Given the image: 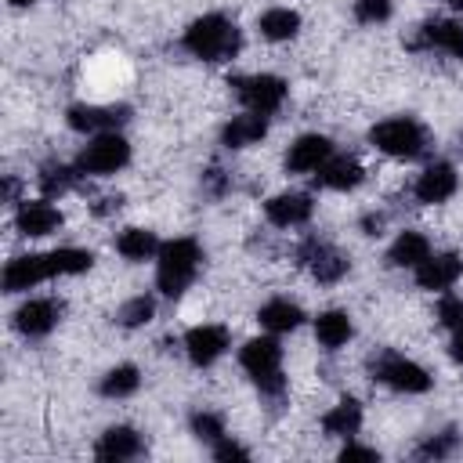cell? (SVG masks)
<instances>
[{
  "label": "cell",
  "instance_id": "39",
  "mask_svg": "<svg viewBox=\"0 0 463 463\" xmlns=\"http://www.w3.org/2000/svg\"><path fill=\"white\" fill-rule=\"evenodd\" d=\"M11 4H14V7H25V4H33V0H11Z\"/></svg>",
  "mask_w": 463,
  "mask_h": 463
},
{
  "label": "cell",
  "instance_id": "7",
  "mask_svg": "<svg viewBox=\"0 0 463 463\" xmlns=\"http://www.w3.org/2000/svg\"><path fill=\"white\" fill-rule=\"evenodd\" d=\"M373 373H376V380H383V383H391L394 391H409V394H420V391H427L430 387V376L416 365V362H409V358H398V354H383L376 365H373Z\"/></svg>",
  "mask_w": 463,
  "mask_h": 463
},
{
  "label": "cell",
  "instance_id": "40",
  "mask_svg": "<svg viewBox=\"0 0 463 463\" xmlns=\"http://www.w3.org/2000/svg\"><path fill=\"white\" fill-rule=\"evenodd\" d=\"M445 4H452V7H463V0H445Z\"/></svg>",
  "mask_w": 463,
  "mask_h": 463
},
{
  "label": "cell",
  "instance_id": "38",
  "mask_svg": "<svg viewBox=\"0 0 463 463\" xmlns=\"http://www.w3.org/2000/svg\"><path fill=\"white\" fill-rule=\"evenodd\" d=\"M452 358L456 362H463V326L456 329V336H452Z\"/></svg>",
  "mask_w": 463,
  "mask_h": 463
},
{
  "label": "cell",
  "instance_id": "28",
  "mask_svg": "<svg viewBox=\"0 0 463 463\" xmlns=\"http://www.w3.org/2000/svg\"><path fill=\"white\" fill-rule=\"evenodd\" d=\"M137 383H141V376H137L134 365H116L112 373H105L101 394H105V398H127V394L137 391Z\"/></svg>",
  "mask_w": 463,
  "mask_h": 463
},
{
  "label": "cell",
  "instance_id": "19",
  "mask_svg": "<svg viewBox=\"0 0 463 463\" xmlns=\"http://www.w3.org/2000/svg\"><path fill=\"white\" fill-rule=\"evenodd\" d=\"M61 224V213L51 203H25L18 210V232L22 235H47Z\"/></svg>",
  "mask_w": 463,
  "mask_h": 463
},
{
  "label": "cell",
  "instance_id": "32",
  "mask_svg": "<svg viewBox=\"0 0 463 463\" xmlns=\"http://www.w3.org/2000/svg\"><path fill=\"white\" fill-rule=\"evenodd\" d=\"M69 184H72V170H69V166H43V174H40V188H43L47 195L65 192Z\"/></svg>",
  "mask_w": 463,
  "mask_h": 463
},
{
  "label": "cell",
  "instance_id": "15",
  "mask_svg": "<svg viewBox=\"0 0 463 463\" xmlns=\"http://www.w3.org/2000/svg\"><path fill=\"white\" fill-rule=\"evenodd\" d=\"M456 192V170L449 163H434L420 174L416 181V199L420 203H445Z\"/></svg>",
  "mask_w": 463,
  "mask_h": 463
},
{
  "label": "cell",
  "instance_id": "16",
  "mask_svg": "<svg viewBox=\"0 0 463 463\" xmlns=\"http://www.w3.org/2000/svg\"><path fill=\"white\" fill-rule=\"evenodd\" d=\"M58 322V304L54 300H29L14 311V326L29 336H43Z\"/></svg>",
  "mask_w": 463,
  "mask_h": 463
},
{
  "label": "cell",
  "instance_id": "33",
  "mask_svg": "<svg viewBox=\"0 0 463 463\" xmlns=\"http://www.w3.org/2000/svg\"><path fill=\"white\" fill-rule=\"evenodd\" d=\"M192 430H195L203 441H221V434H224V427H221V420H217L213 412H195V416H192Z\"/></svg>",
  "mask_w": 463,
  "mask_h": 463
},
{
  "label": "cell",
  "instance_id": "6",
  "mask_svg": "<svg viewBox=\"0 0 463 463\" xmlns=\"http://www.w3.org/2000/svg\"><path fill=\"white\" fill-rule=\"evenodd\" d=\"M127 159H130V145H127L119 134L105 130V134H98V137L83 148L80 170H87V174H112V170H119Z\"/></svg>",
  "mask_w": 463,
  "mask_h": 463
},
{
  "label": "cell",
  "instance_id": "35",
  "mask_svg": "<svg viewBox=\"0 0 463 463\" xmlns=\"http://www.w3.org/2000/svg\"><path fill=\"white\" fill-rule=\"evenodd\" d=\"M452 441H456L452 434H441V438H430V441H427V445L420 449V456H434V459H438V456H449V452H452Z\"/></svg>",
  "mask_w": 463,
  "mask_h": 463
},
{
  "label": "cell",
  "instance_id": "29",
  "mask_svg": "<svg viewBox=\"0 0 463 463\" xmlns=\"http://www.w3.org/2000/svg\"><path fill=\"white\" fill-rule=\"evenodd\" d=\"M47 257H51V271H54V275H80V271H87L90 260H94L87 250H72V246L54 250V253H47Z\"/></svg>",
  "mask_w": 463,
  "mask_h": 463
},
{
  "label": "cell",
  "instance_id": "25",
  "mask_svg": "<svg viewBox=\"0 0 463 463\" xmlns=\"http://www.w3.org/2000/svg\"><path fill=\"white\" fill-rule=\"evenodd\" d=\"M300 318H304L300 307L289 304V300H271V304L260 307V326H268L271 333H289V329L300 326Z\"/></svg>",
  "mask_w": 463,
  "mask_h": 463
},
{
  "label": "cell",
  "instance_id": "10",
  "mask_svg": "<svg viewBox=\"0 0 463 463\" xmlns=\"http://www.w3.org/2000/svg\"><path fill=\"white\" fill-rule=\"evenodd\" d=\"M184 347H188V358L195 365H210L228 347V329L224 326H195V329H188Z\"/></svg>",
  "mask_w": 463,
  "mask_h": 463
},
{
  "label": "cell",
  "instance_id": "30",
  "mask_svg": "<svg viewBox=\"0 0 463 463\" xmlns=\"http://www.w3.org/2000/svg\"><path fill=\"white\" fill-rule=\"evenodd\" d=\"M152 311H156V304H152L148 297H134V300H127V304L119 307V322H123V326H141V322L152 318Z\"/></svg>",
  "mask_w": 463,
  "mask_h": 463
},
{
  "label": "cell",
  "instance_id": "2",
  "mask_svg": "<svg viewBox=\"0 0 463 463\" xmlns=\"http://www.w3.org/2000/svg\"><path fill=\"white\" fill-rule=\"evenodd\" d=\"M199 268V246L195 239H174L166 246H159V271L156 282L166 297H181L188 289V282L195 279Z\"/></svg>",
  "mask_w": 463,
  "mask_h": 463
},
{
  "label": "cell",
  "instance_id": "23",
  "mask_svg": "<svg viewBox=\"0 0 463 463\" xmlns=\"http://www.w3.org/2000/svg\"><path fill=\"white\" fill-rule=\"evenodd\" d=\"M315 336H318L322 347L333 351V347H340V344L351 340V318L344 311H326V315L315 318Z\"/></svg>",
  "mask_w": 463,
  "mask_h": 463
},
{
  "label": "cell",
  "instance_id": "8",
  "mask_svg": "<svg viewBox=\"0 0 463 463\" xmlns=\"http://www.w3.org/2000/svg\"><path fill=\"white\" fill-rule=\"evenodd\" d=\"M130 109L127 105H109V109H98V105H72L69 109V127L72 130H116L119 123H127Z\"/></svg>",
  "mask_w": 463,
  "mask_h": 463
},
{
  "label": "cell",
  "instance_id": "5",
  "mask_svg": "<svg viewBox=\"0 0 463 463\" xmlns=\"http://www.w3.org/2000/svg\"><path fill=\"white\" fill-rule=\"evenodd\" d=\"M232 87L257 116H271L286 98V83L279 76H239L232 80Z\"/></svg>",
  "mask_w": 463,
  "mask_h": 463
},
{
  "label": "cell",
  "instance_id": "37",
  "mask_svg": "<svg viewBox=\"0 0 463 463\" xmlns=\"http://www.w3.org/2000/svg\"><path fill=\"white\" fill-rule=\"evenodd\" d=\"M340 459H376V449H362V445H347L340 452Z\"/></svg>",
  "mask_w": 463,
  "mask_h": 463
},
{
  "label": "cell",
  "instance_id": "26",
  "mask_svg": "<svg viewBox=\"0 0 463 463\" xmlns=\"http://www.w3.org/2000/svg\"><path fill=\"white\" fill-rule=\"evenodd\" d=\"M297 29H300V14L289 7H271L260 14V33L268 40H289Z\"/></svg>",
  "mask_w": 463,
  "mask_h": 463
},
{
  "label": "cell",
  "instance_id": "18",
  "mask_svg": "<svg viewBox=\"0 0 463 463\" xmlns=\"http://www.w3.org/2000/svg\"><path fill=\"white\" fill-rule=\"evenodd\" d=\"M94 452H98V459H130V456L141 452V438L130 427H112V430L101 434Z\"/></svg>",
  "mask_w": 463,
  "mask_h": 463
},
{
  "label": "cell",
  "instance_id": "1",
  "mask_svg": "<svg viewBox=\"0 0 463 463\" xmlns=\"http://www.w3.org/2000/svg\"><path fill=\"white\" fill-rule=\"evenodd\" d=\"M184 47L203 61H221L239 51V29L224 14H203L188 25Z\"/></svg>",
  "mask_w": 463,
  "mask_h": 463
},
{
  "label": "cell",
  "instance_id": "21",
  "mask_svg": "<svg viewBox=\"0 0 463 463\" xmlns=\"http://www.w3.org/2000/svg\"><path fill=\"white\" fill-rule=\"evenodd\" d=\"M416 43L441 47V51H449V54L463 58V25H459V22H427Z\"/></svg>",
  "mask_w": 463,
  "mask_h": 463
},
{
  "label": "cell",
  "instance_id": "24",
  "mask_svg": "<svg viewBox=\"0 0 463 463\" xmlns=\"http://www.w3.org/2000/svg\"><path fill=\"white\" fill-rule=\"evenodd\" d=\"M322 427H326V434H354L358 427H362V405L354 402V398H344L340 405H333L326 416H322Z\"/></svg>",
  "mask_w": 463,
  "mask_h": 463
},
{
  "label": "cell",
  "instance_id": "20",
  "mask_svg": "<svg viewBox=\"0 0 463 463\" xmlns=\"http://www.w3.org/2000/svg\"><path fill=\"white\" fill-rule=\"evenodd\" d=\"M427 257H430V242H427L420 232H402V235L394 239L391 253H387V260L398 264V268H416V264H423Z\"/></svg>",
  "mask_w": 463,
  "mask_h": 463
},
{
  "label": "cell",
  "instance_id": "11",
  "mask_svg": "<svg viewBox=\"0 0 463 463\" xmlns=\"http://www.w3.org/2000/svg\"><path fill=\"white\" fill-rule=\"evenodd\" d=\"M329 156H333V145H329L322 134H304L297 145H289L286 166H289L293 174H307V170H318Z\"/></svg>",
  "mask_w": 463,
  "mask_h": 463
},
{
  "label": "cell",
  "instance_id": "3",
  "mask_svg": "<svg viewBox=\"0 0 463 463\" xmlns=\"http://www.w3.org/2000/svg\"><path fill=\"white\" fill-rule=\"evenodd\" d=\"M239 362H242V369H246V373H250V376H253L268 394H279V391H282V376H279L282 351H279V344H275V340H268V336L250 340V344L242 347Z\"/></svg>",
  "mask_w": 463,
  "mask_h": 463
},
{
  "label": "cell",
  "instance_id": "17",
  "mask_svg": "<svg viewBox=\"0 0 463 463\" xmlns=\"http://www.w3.org/2000/svg\"><path fill=\"white\" fill-rule=\"evenodd\" d=\"M315 181L322 184V188H354L358 181H362V166L354 163V159H347V156H336V159H326L322 166H318V174H315Z\"/></svg>",
  "mask_w": 463,
  "mask_h": 463
},
{
  "label": "cell",
  "instance_id": "14",
  "mask_svg": "<svg viewBox=\"0 0 463 463\" xmlns=\"http://www.w3.org/2000/svg\"><path fill=\"white\" fill-rule=\"evenodd\" d=\"M459 275H463V264L456 253H438V257H427L423 264H416V282L423 289H449Z\"/></svg>",
  "mask_w": 463,
  "mask_h": 463
},
{
  "label": "cell",
  "instance_id": "22",
  "mask_svg": "<svg viewBox=\"0 0 463 463\" xmlns=\"http://www.w3.org/2000/svg\"><path fill=\"white\" fill-rule=\"evenodd\" d=\"M264 130H268L264 116L250 112V116H235V119L224 127L221 141H224L228 148H242V145H253V141H260V137H264Z\"/></svg>",
  "mask_w": 463,
  "mask_h": 463
},
{
  "label": "cell",
  "instance_id": "13",
  "mask_svg": "<svg viewBox=\"0 0 463 463\" xmlns=\"http://www.w3.org/2000/svg\"><path fill=\"white\" fill-rule=\"evenodd\" d=\"M300 260L311 268V275H315L318 282H336V279L347 271V260H344L333 246H326V242H318V239H311V242L300 250Z\"/></svg>",
  "mask_w": 463,
  "mask_h": 463
},
{
  "label": "cell",
  "instance_id": "4",
  "mask_svg": "<svg viewBox=\"0 0 463 463\" xmlns=\"http://www.w3.org/2000/svg\"><path fill=\"white\" fill-rule=\"evenodd\" d=\"M369 141H373L380 152H387V156L412 159V156H420V148H423V130H420V123H412V119H383V123H376V127L369 130Z\"/></svg>",
  "mask_w": 463,
  "mask_h": 463
},
{
  "label": "cell",
  "instance_id": "9",
  "mask_svg": "<svg viewBox=\"0 0 463 463\" xmlns=\"http://www.w3.org/2000/svg\"><path fill=\"white\" fill-rule=\"evenodd\" d=\"M47 275H54V271H51V257H40V253H33V257H14V260L4 268V289H7V293H22V289L36 286V282L47 279Z\"/></svg>",
  "mask_w": 463,
  "mask_h": 463
},
{
  "label": "cell",
  "instance_id": "31",
  "mask_svg": "<svg viewBox=\"0 0 463 463\" xmlns=\"http://www.w3.org/2000/svg\"><path fill=\"white\" fill-rule=\"evenodd\" d=\"M354 18L373 25V22H387L391 18V0H354Z\"/></svg>",
  "mask_w": 463,
  "mask_h": 463
},
{
  "label": "cell",
  "instance_id": "12",
  "mask_svg": "<svg viewBox=\"0 0 463 463\" xmlns=\"http://www.w3.org/2000/svg\"><path fill=\"white\" fill-rule=\"evenodd\" d=\"M264 213L275 228H293V224H304L311 217V195L304 192H289V195H275L264 203Z\"/></svg>",
  "mask_w": 463,
  "mask_h": 463
},
{
  "label": "cell",
  "instance_id": "34",
  "mask_svg": "<svg viewBox=\"0 0 463 463\" xmlns=\"http://www.w3.org/2000/svg\"><path fill=\"white\" fill-rule=\"evenodd\" d=\"M438 318H441V326H452V329H459V326H463V300H459V297H449V300H441V307H438Z\"/></svg>",
  "mask_w": 463,
  "mask_h": 463
},
{
  "label": "cell",
  "instance_id": "36",
  "mask_svg": "<svg viewBox=\"0 0 463 463\" xmlns=\"http://www.w3.org/2000/svg\"><path fill=\"white\" fill-rule=\"evenodd\" d=\"M213 456H217V459H246V456H250V452H246V449H242V445H235V441H221V445H217V452H213Z\"/></svg>",
  "mask_w": 463,
  "mask_h": 463
},
{
  "label": "cell",
  "instance_id": "27",
  "mask_svg": "<svg viewBox=\"0 0 463 463\" xmlns=\"http://www.w3.org/2000/svg\"><path fill=\"white\" fill-rule=\"evenodd\" d=\"M116 250H119L127 260H145V257H152V253L159 250V242H156V235H152V232L127 228V232L116 239Z\"/></svg>",
  "mask_w": 463,
  "mask_h": 463
}]
</instances>
